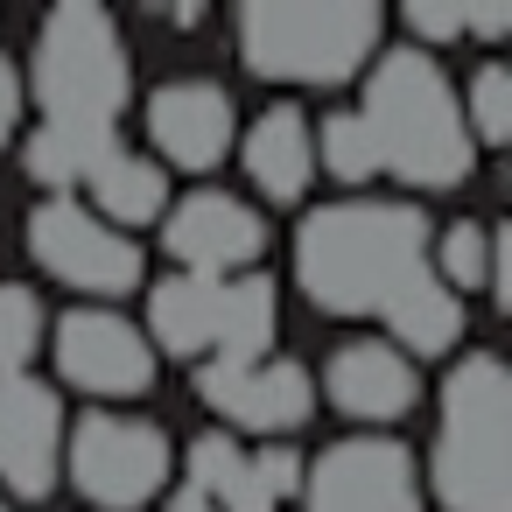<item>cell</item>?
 I'll use <instances>...</instances> for the list:
<instances>
[{
    "label": "cell",
    "mask_w": 512,
    "mask_h": 512,
    "mask_svg": "<svg viewBox=\"0 0 512 512\" xmlns=\"http://www.w3.org/2000/svg\"><path fill=\"white\" fill-rule=\"evenodd\" d=\"M295 281L316 309L386 316L407 351H449L463 330V302L435 281L428 218L414 204H323L295 232Z\"/></svg>",
    "instance_id": "obj_1"
},
{
    "label": "cell",
    "mask_w": 512,
    "mask_h": 512,
    "mask_svg": "<svg viewBox=\"0 0 512 512\" xmlns=\"http://www.w3.org/2000/svg\"><path fill=\"white\" fill-rule=\"evenodd\" d=\"M358 120L372 134L379 169H393V176H407L421 190H449V183L470 176V134H463L456 92H449V78L435 71L428 50L379 57Z\"/></svg>",
    "instance_id": "obj_2"
},
{
    "label": "cell",
    "mask_w": 512,
    "mask_h": 512,
    "mask_svg": "<svg viewBox=\"0 0 512 512\" xmlns=\"http://www.w3.org/2000/svg\"><path fill=\"white\" fill-rule=\"evenodd\" d=\"M127 43L113 29L106 8L92 0H64L36 36V99H43V127L78 134V141H106L113 148V120L127 106Z\"/></svg>",
    "instance_id": "obj_3"
},
{
    "label": "cell",
    "mask_w": 512,
    "mask_h": 512,
    "mask_svg": "<svg viewBox=\"0 0 512 512\" xmlns=\"http://www.w3.org/2000/svg\"><path fill=\"white\" fill-rule=\"evenodd\" d=\"M505 400H512V379L491 351H470L449 372L442 428H435V491H442L449 512H512Z\"/></svg>",
    "instance_id": "obj_4"
},
{
    "label": "cell",
    "mask_w": 512,
    "mask_h": 512,
    "mask_svg": "<svg viewBox=\"0 0 512 512\" xmlns=\"http://www.w3.org/2000/svg\"><path fill=\"white\" fill-rule=\"evenodd\" d=\"M379 43L372 0H253L239 8V50L260 78L288 85H337Z\"/></svg>",
    "instance_id": "obj_5"
},
{
    "label": "cell",
    "mask_w": 512,
    "mask_h": 512,
    "mask_svg": "<svg viewBox=\"0 0 512 512\" xmlns=\"http://www.w3.org/2000/svg\"><path fill=\"white\" fill-rule=\"evenodd\" d=\"M71 477L92 505L134 512L169 484V435L134 414H85L71 435Z\"/></svg>",
    "instance_id": "obj_6"
},
{
    "label": "cell",
    "mask_w": 512,
    "mask_h": 512,
    "mask_svg": "<svg viewBox=\"0 0 512 512\" xmlns=\"http://www.w3.org/2000/svg\"><path fill=\"white\" fill-rule=\"evenodd\" d=\"M29 253H36L57 281H71V288H85V295H127V288L141 281V246H134L127 232L99 225V218H92L85 204H71V197L36 204V218H29Z\"/></svg>",
    "instance_id": "obj_7"
},
{
    "label": "cell",
    "mask_w": 512,
    "mask_h": 512,
    "mask_svg": "<svg viewBox=\"0 0 512 512\" xmlns=\"http://www.w3.org/2000/svg\"><path fill=\"white\" fill-rule=\"evenodd\" d=\"M309 512H421L407 449L386 435L323 449V463L309 470Z\"/></svg>",
    "instance_id": "obj_8"
},
{
    "label": "cell",
    "mask_w": 512,
    "mask_h": 512,
    "mask_svg": "<svg viewBox=\"0 0 512 512\" xmlns=\"http://www.w3.org/2000/svg\"><path fill=\"white\" fill-rule=\"evenodd\" d=\"M57 372L78 386V393H148V379H155V351H148V337L127 323V316H113V309H71L64 323H57Z\"/></svg>",
    "instance_id": "obj_9"
},
{
    "label": "cell",
    "mask_w": 512,
    "mask_h": 512,
    "mask_svg": "<svg viewBox=\"0 0 512 512\" xmlns=\"http://www.w3.org/2000/svg\"><path fill=\"white\" fill-rule=\"evenodd\" d=\"M197 393L232 414L239 428H260V435H281V428H302L316 414V386L302 365L288 358H260V365H204Z\"/></svg>",
    "instance_id": "obj_10"
},
{
    "label": "cell",
    "mask_w": 512,
    "mask_h": 512,
    "mask_svg": "<svg viewBox=\"0 0 512 512\" xmlns=\"http://www.w3.org/2000/svg\"><path fill=\"white\" fill-rule=\"evenodd\" d=\"M64 442V407L36 379H0V484L43 498L57 484V449Z\"/></svg>",
    "instance_id": "obj_11"
},
{
    "label": "cell",
    "mask_w": 512,
    "mask_h": 512,
    "mask_svg": "<svg viewBox=\"0 0 512 512\" xmlns=\"http://www.w3.org/2000/svg\"><path fill=\"white\" fill-rule=\"evenodd\" d=\"M302 484L295 449H253L239 456L225 435L190 442V491L211 498V512H281V498Z\"/></svg>",
    "instance_id": "obj_12"
},
{
    "label": "cell",
    "mask_w": 512,
    "mask_h": 512,
    "mask_svg": "<svg viewBox=\"0 0 512 512\" xmlns=\"http://www.w3.org/2000/svg\"><path fill=\"white\" fill-rule=\"evenodd\" d=\"M162 239H169V253H176L190 274L211 281V274H225V267L260 260L267 225H260V211H246L239 197H225V190H197V197L176 204V218L162 225Z\"/></svg>",
    "instance_id": "obj_13"
},
{
    "label": "cell",
    "mask_w": 512,
    "mask_h": 512,
    "mask_svg": "<svg viewBox=\"0 0 512 512\" xmlns=\"http://www.w3.org/2000/svg\"><path fill=\"white\" fill-rule=\"evenodd\" d=\"M148 134L176 169H218L232 148V99L211 78H176L148 99Z\"/></svg>",
    "instance_id": "obj_14"
},
{
    "label": "cell",
    "mask_w": 512,
    "mask_h": 512,
    "mask_svg": "<svg viewBox=\"0 0 512 512\" xmlns=\"http://www.w3.org/2000/svg\"><path fill=\"white\" fill-rule=\"evenodd\" d=\"M330 400L344 414H358V421H393V414L414 407V365L393 344L358 337V344H344L330 358Z\"/></svg>",
    "instance_id": "obj_15"
},
{
    "label": "cell",
    "mask_w": 512,
    "mask_h": 512,
    "mask_svg": "<svg viewBox=\"0 0 512 512\" xmlns=\"http://www.w3.org/2000/svg\"><path fill=\"white\" fill-rule=\"evenodd\" d=\"M246 169H253V183H260L274 204H295V197L309 190V176H316V141H309V127H302L295 106H274V113L253 120V134H246Z\"/></svg>",
    "instance_id": "obj_16"
},
{
    "label": "cell",
    "mask_w": 512,
    "mask_h": 512,
    "mask_svg": "<svg viewBox=\"0 0 512 512\" xmlns=\"http://www.w3.org/2000/svg\"><path fill=\"white\" fill-rule=\"evenodd\" d=\"M218 309H225V281H204V274H183V281H162L148 295V323L155 337L176 351V358H197L218 344Z\"/></svg>",
    "instance_id": "obj_17"
},
{
    "label": "cell",
    "mask_w": 512,
    "mask_h": 512,
    "mask_svg": "<svg viewBox=\"0 0 512 512\" xmlns=\"http://www.w3.org/2000/svg\"><path fill=\"white\" fill-rule=\"evenodd\" d=\"M92 197H99V225H148V218H162V204H169V176L148 162V155H106L92 176Z\"/></svg>",
    "instance_id": "obj_18"
},
{
    "label": "cell",
    "mask_w": 512,
    "mask_h": 512,
    "mask_svg": "<svg viewBox=\"0 0 512 512\" xmlns=\"http://www.w3.org/2000/svg\"><path fill=\"white\" fill-rule=\"evenodd\" d=\"M267 337H274V281L246 274V281H232V288H225V309H218V344H211L218 358H211V365H260Z\"/></svg>",
    "instance_id": "obj_19"
},
{
    "label": "cell",
    "mask_w": 512,
    "mask_h": 512,
    "mask_svg": "<svg viewBox=\"0 0 512 512\" xmlns=\"http://www.w3.org/2000/svg\"><path fill=\"white\" fill-rule=\"evenodd\" d=\"M491 232L477 225V218H456L449 232H442V288L449 295H463V288H491Z\"/></svg>",
    "instance_id": "obj_20"
},
{
    "label": "cell",
    "mask_w": 512,
    "mask_h": 512,
    "mask_svg": "<svg viewBox=\"0 0 512 512\" xmlns=\"http://www.w3.org/2000/svg\"><path fill=\"white\" fill-rule=\"evenodd\" d=\"M43 337V309L29 288H0V379H22V365L36 358Z\"/></svg>",
    "instance_id": "obj_21"
},
{
    "label": "cell",
    "mask_w": 512,
    "mask_h": 512,
    "mask_svg": "<svg viewBox=\"0 0 512 512\" xmlns=\"http://www.w3.org/2000/svg\"><path fill=\"white\" fill-rule=\"evenodd\" d=\"M323 169H330L337 183H372V176H379V155H372V134H365L358 113H337V120L323 127Z\"/></svg>",
    "instance_id": "obj_22"
},
{
    "label": "cell",
    "mask_w": 512,
    "mask_h": 512,
    "mask_svg": "<svg viewBox=\"0 0 512 512\" xmlns=\"http://www.w3.org/2000/svg\"><path fill=\"white\" fill-rule=\"evenodd\" d=\"M470 127H477V141H505L512 134V71L505 64H484L477 78H470ZM463 127V134H470Z\"/></svg>",
    "instance_id": "obj_23"
},
{
    "label": "cell",
    "mask_w": 512,
    "mask_h": 512,
    "mask_svg": "<svg viewBox=\"0 0 512 512\" xmlns=\"http://www.w3.org/2000/svg\"><path fill=\"white\" fill-rule=\"evenodd\" d=\"M407 29H414L421 43H456V36H463V8H442V0H414V8H407Z\"/></svg>",
    "instance_id": "obj_24"
},
{
    "label": "cell",
    "mask_w": 512,
    "mask_h": 512,
    "mask_svg": "<svg viewBox=\"0 0 512 512\" xmlns=\"http://www.w3.org/2000/svg\"><path fill=\"white\" fill-rule=\"evenodd\" d=\"M512 8H463V36H505Z\"/></svg>",
    "instance_id": "obj_25"
},
{
    "label": "cell",
    "mask_w": 512,
    "mask_h": 512,
    "mask_svg": "<svg viewBox=\"0 0 512 512\" xmlns=\"http://www.w3.org/2000/svg\"><path fill=\"white\" fill-rule=\"evenodd\" d=\"M15 113H22V85H15V71H8V57H0V141L15 134Z\"/></svg>",
    "instance_id": "obj_26"
},
{
    "label": "cell",
    "mask_w": 512,
    "mask_h": 512,
    "mask_svg": "<svg viewBox=\"0 0 512 512\" xmlns=\"http://www.w3.org/2000/svg\"><path fill=\"white\" fill-rule=\"evenodd\" d=\"M169 512H211V498H204V491H190V484H183V491H176V498H169Z\"/></svg>",
    "instance_id": "obj_27"
},
{
    "label": "cell",
    "mask_w": 512,
    "mask_h": 512,
    "mask_svg": "<svg viewBox=\"0 0 512 512\" xmlns=\"http://www.w3.org/2000/svg\"><path fill=\"white\" fill-rule=\"evenodd\" d=\"M0 512H8V505H0Z\"/></svg>",
    "instance_id": "obj_28"
}]
</instances>
